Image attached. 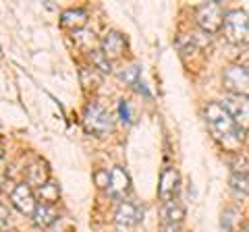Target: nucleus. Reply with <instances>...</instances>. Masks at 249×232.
I'll return each instance as SVG.
<instances>
[{
    "mask_svg": "<svg viewBox=\"0 0 249 232\" xmlns=\"http://www.w3.org/2000/svg\"><path fill=\"white\" fill-rule=\"evenodd\" d=\"M206 122L210 131H212V135L218 139V141H222L224 145H235V143H241L243 141V133L245 131L241 129L235 120H232V116L224 110V106L220 102H212L208 104L206 108Z\"/></svg>",
    "mask_w": 249,
    "mask_h": 232,
    "instance_id": "1",
    "label": "nucleus"
},
{
    "mask_svg": "<svg viewBox=\"0 0 249 232\" xmlns=\"http://www.w3.org/2000/svg\"><path fill=\"white\" fill-rule=\"evenodd\" d=\"M222 32L227 42L231 44H245L249 42V13L243 9H232L224 17Z\"/></svg>",
    "mask_w": 249,
    "mask_h": 232,
    "instance_id": "2",
    "label": "nucleus"
},
{
    "mask_svg": "<svg viewBox=\"0 0 249 232\" xmlns=\"http://www.w3.org/2000/svg\"><path fill=\"white\" fill-rule=\"evenodd\" d=\"M83 127L88 133L96 135V137L108 135V131L112 129L110 112H108L104 106H100L98 102H89L83 112Z\"/></svg>",
    "mask_w": 249,
    "mask_h": 232,
    "instance_id": "3",
    "label": "nucleus"
},
{
    "mask_svg": "<svg viewBox=\"0 0 249 232\" xmlns=\"http://www.w3.org/2000/svg\"><path fill=\"white\" fill-rule=\"evenodd\" d=\"M224 17H227V13H224L220 2H206V4L197 6V11H196V21H197L199 29L210 35L222 29Z\"/></svg>",
    "mask_w": 249,
    "mask_h": 232,
    "instance_id": "4",
    "label": "nucleus"
},
{
    "mask_svg": "<svg viewBox=\"0 0 249 232\" xmlns=\"http://www.w3.org/2000/svg\"><path fill=\"white\" fill-rule=\"evenodd\" d=\"M222 85L232 96L249 98V66L231 65L222 75Z\"/></svg>",
    "mask_w": 249,
    "mask_h": 232,
    "instance_id": "5",
    "label": "nucleus"
},
{
    "mask_svg": "<svg viewBox=\"0 0 249 232\" xmlns=\"http://www.w3.org/2000/svg\"><path fill=\"white\" fill-rule=\"evenodd\" d=\"M220 104L224 106V110L232 116V120H235L241 129L249 131V98L229 94V96H224Z\"/></svg>",
    "mask_w": 249,
    "mask_h": 232,
    "instance_id": "6",
    "label": "nucleus"
},
{
    "mask_svg": "<svg viewBox=\"0 0 249 232\" xmlns=\"http://www.w3.org/2000/svg\"><path fill=\"white\" fill-rule=\"evenodd\" d=\"M11 203L17 207L21 214H25V215H34L36 207H37L36 195H34V191H31V187H29L27 182H21V184H17V187L13 189V193H11Z\"/></svg>",
    "mask_w": 249,
    "mask_h": 232,
    "instance_id": "7",
    "label": "nucleus"
},
{
    "mask_svg": "<svg viewBox=\"0 0 249 232\" xmlns=\"http://www.w3.org/2000/svg\"><path fill=\"white\" fill-rule=\"evenodd\" d=\"M108 195L112 199H124L131 191V179L129 174L124 172V168L121 166H114L108 174Z\"/></svg>",
    "mask_w": 249,
    "mask_h": 232,
    "instance_id": "8",
    "label": "nucleus"
},
{
    "mask_svg": "<svg viewBox=\"0 0 249 232\" xmlns=\"http://www.w3.org/2000/svg\"><path fill=\"white\" fill-rule=\"evenodd\" d=\"M178 191V172L177 168H164L160 174V184H158V197L168 203L175 201V195Z\"/></svg>",
    "mask_w": 249,
    "mask_h": 232,
    "instance_id": "9",
    "label": "nucleus"
},
{
    "mask_svg": "<svg viewBox=\"0 0 249 232\" xmlns=\"http://www.w3.org/2000/svg\"><path fill=\"white\" fill-rule=\"evenodd\" d=\"M114 220H116V224H119V226H123V228H133V226H137V224L143 220V212L139 210L135 203L123 201V203L116 207Z\"/></svg>",
    "mask_w": 249,
    "mask_h": 232,
    "instance_id": "10",
    "label": "nucleus"
},
{
    "mask_svg": "<svg viewBox=\"0 0 249 232\" xmlns=\"http://www.w3.org/2000/svg\"><path fill=\"white\" fill-rule=\"evenodd\" d=\"M124 50H127V40H124V35H121L119 32H108L102 37V52L106 54L108 60L121 58Z\"/></svg>",
    "mask_w": 249,
    "mask_h": 232,
    "instance_id": "11",
    "label": "nucleus"
},
{
    "mask_svg": "<svg viewBox=\"0 0 249 232\" xmlns=\"http://www.w3.org/2000/svg\"><path fill=\"white\" fill-rule=\"evenodd\" d=\"M34 224L36 226H40V228H50L54 222H56L60 215L56 212V207L50 205V203H37L36 207V212H34Z\"/></svg>",
    "mask_w": 249,
    "mask_h": 232,
    "instance_id": "12",
    "label": "nucleus"
},
{
    "mask_svg": "<svg viewBox=\"0 0 249 232\" xmlns=\"http://www.w3.org/2000/svg\"><path fill=\"white\" fill-rule=\"evenodd\" d=\"M48 176H50V172H48V166H46V162L36 160L34 164L27 168L25 179H27L29 187H37V189H40V187H44V184L48 182Z\"/></svg>",
    "mask_w": 249,
    "mask_h": 232,
    "instance_id": "13",
    "label": "nucleus"
},
{
    "mask_svg": "<svg viewBox=\"0 0 249 232\" xmlns=\"http://www.w3.org/2000/svg\"><path fill=\"white\" fill-rule=\"evenodd\" d=\"M60 25L65 29H73V32H79L88 25V13L83 9H71L65 11L60 15Z\"/></svg>",
    "mask_w": 249,
    "mask_h": 232,
    "instance_id": "14",
    "label": "nucleus"
},
{
    "mask_svg": "<svg viewBox=\"0 0 249 232\" xmlns=\"http://www.w3.org/2000/svg\"><path fill=\"white\" fill-rule=\"evenodd\" d=\"M160 214H162V220H164L166 224H178L185 218V210L177 203V201H168V203H164Z\"/></svg>",
    "mask_w": 249,
    "mask_h": 232,
    "instance_id": "15",
    "label": "nucleus"
},
{
    "mask_svg": "<svg viewBox=\"0 0 249 232\" xmlns=\"http://www.w3.org/2000/svg\"><path fill=\"white\" fill-rule=\"evenodd\" d=\"M37 193H40V197H42V203H50L54 205V201H58V187L54 182H46L44 187L37 189Z\"/></svg>",
    "mask_w": 249,
    "mask_h": 232,
    "instance_id": "16",
    "label": "nucleus"
},
{
    "mask_svg": "<svg viewBox=\"0 0 249 232\" xmlns=\"http://www.w3.org/2000/svg\"><path fill=\"white\" fill-rule=\"evenodd\" d=\"M231 187L237 193H241V195H249V176L247 174H232Z\"/></svg>",
    "mask_w": 249,
    "mask_h": 232,
    "instance_id": "17",
    "label": "nucleus"
},
{
    "mask_svg": "<svg viewBox=\"0 0 249 232\" xmlns=\"http://www.w3.org/2000/svg\"><path fill=\"white\" fill-rule=\"evenodd\" d=\"M91 63H93V66H96V68H100L102 73H110L112 71V68H110V60L106 58V54L102 50H96L91 54Z\"/></svg>",
    "mask_w": 249,
    "mask_h": 232,
    "instance_id": "18",
    "label": "nucleus"
},
{
    "mask_svg": "<svg viewBox=\"0 0 249 232\" xmlns=\"http://www.w3.org/2000/svg\"><path fill=\"white\" fill-rule=\"evenodd\" d=\"M139 65H135V66H129L127 71H123L121 73V79L123 81H127V83H131V85H137L139 83Z\"/></svg>",
    "mask_w": 249,
    "mask_h": 232,
    "instance_id": "19",
    "label": "nucleus"
},
{
    "mask_svg": "<svg viewBox=\"0 0 249 232\" xmlns=\"http://www.w3.org/2000/svg\"><path fill=\"white\" fill-rule=\"evenodd\" d=\"M119 112H121V120L123 122H131V112H129L127 99H121V102H119Z\"/></svg>",
    "mask_w": 249,
    "mask_h": 232,
    "instance_id": "20",
    "label": "nucleus"
},
{
    "mask_svg": "<svg viewBox=\"0 0 249 232\" xmlns=\"http://www.w3.org/2000/svg\"><path fill=\"white\" fill-rule=\"evenodd\" d=\"M6 222H9V210H6V207L0 203V228H2Z\"/></svg>",
    "mask_w": 249,
    "mask_h": 232,
    "instance_id": "21",
    "label": "nucleus"
},
{
    "mask_svg": "<svg viewBox=\"0 0 249 232\" xmlns=\"http://www.w3.org/2000/svg\"><path fill=\"white\" fill-rule=\"evenodd\" d=\"M4 174H6V168H4V162L0 160V182L4 181Z\"/></svg>",
    "mask_w": 249,
    "mask_h": 232,
    "instance_id": "22",
    "label": "nucleus"
},
{
    "mask_svg": "<svg viewBox=\"0 0 249 232\" xmlns=\"http://www.w3.org/2000/svg\"><path fill=\"white\" fill-rule=\"evenodd\" d=\"M245 58H247V65H245V66H249V48H247V52H245Z\"/></svg>",
    "mask_w": 249,
    "mask_h": 232,
    "instance_id": "23",
    "label": "nucleus"
},
{
    "mask_svg": "<svg viewBox=\"0 0 249 232\" xmlns=\"http://www.w3.org/2000/svg\"><path fill=\"white\" fill-rule=\"evenodd\" d=\"M243 232H249V222H247L245 226H243Z\"/></svg>",
    "mask_w": 249,
    "mask_h": 232,
    "instance_id": "24",
    "label": "nucleus"
},
{
    "mask_svg": "<svg viewBox=\"0 0 249 232\" xmlns=\"http://www.w3.org/2000/svg\"><path fill=\"white\" fill-rule=\"evenodd\" d=\"M4 232H17V230H4Z\"/></svg>",
    "mask_w": 249,
    "mask_h": 232,
    "instance_id": "25",
    "label": "nucleus"
}]
</instances>
